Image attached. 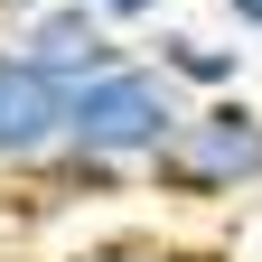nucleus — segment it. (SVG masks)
I'll use <instances>...</instances> for the list:
<instances>
[{
	"label": "nucleus",
	"mask_w": 262,
	"mask_h": 262,
	"mask_svg": "<svg viewBox=\"0 0 262 262\" xmlns=\"http://www.w3.org/2000/svg\"><path fill=\"white\" fill-rule=\"evenodd\" d=\"M178 122H187V84L159 56H122L66 94V159L103 178H150V159L178 141Z\"/></svg>",
	"instance_id": "1"
},
{
	"label": "nucleus",
	"mask_w": 262,
	"mask_h": 262,
	"mask_svg": "<svg viewBox=\"0 0 262 262\" xmlns=\"http://www.w3.org/2000/svg\"><path fill=\"white\" fill-rule=\"evenodd\" d=\"M150 187L178 196V206H234L262 187V103L244 94H215V103H187L178 141L150 159Z\"/></svg>",
	"instance_id": "2"
},
{
	"label": "nucleus",
	"mask_w": 262,
	"mask_h": 262,
	"mask_svg": "<svg viewBox=\"0 0 262 262\" xmlns=\"http://www.w3.org/2000/svg\"><path fill=\"white\" fill-rule=\"evenodd\" d=\"M56 150H66V84L19 38H0V169L38 178Z\"/></svg>",
	"instance_id": "3"
},
{
	"label": "nucleus",
	"mask_w": 262,
	"mask_h": 262,
	"mask_svg": "<svg viewBox=\"0 0 262 262\" xmlns=\"http://www.w3.org/2000/svg\"><path fill=\"white\" fill-rule=\"evenodd\" d=\"M10 38L38 56L66 94H75L84 75H103V66H122V56H131V47H122V28L103 19V0H47V10L28 19V28H10Z\"/></svg>",
	"instance_id": "4"
},
{
	"label": "nucleus",
	"mask_w": 262,
	"mask_h": 262,
	"mask_svg": "<svg viewBox=\"0 0 262 262\" xmlns=\"http://www.w3.org/2000/svg\"><path fill=\"white\" fill-rule=\"evenodd\" d=\"M150 56L187 84V103L244 94V47H225V38H196V28H169V19H159V28H150Z\"/></svg>",
	"instance_id": "5"
},
{
	"label": "nucleus",
	"mask_w": 262,
	"mask_h": 262,
	"mask_svg": "<svg viewBox=\"0 0 262 262\" xmlns=\"http://www.w3.org/2000/svg\"><path fill=\"white\" fill-rule=\"evenodd\" d=\"M66 262H196V253L159 244V234H113V244H84V253H66Z\"/></svg>",
	"instance_id": "6"
},
{
	"label": "nucleus",
	"mask_w": 262,
	"mask_h": 262,
	"mask_svg": "<svg viewBox=\"0 0 262 262\" xmlns=\"http://www.w3.org/2000/svg\"><path fill=\"white\" fill-rule=\"evenodd\" d=\"M103 19L122 28V38H150V28L169 19V0H103Z\"/></svg>",
	"instance_id": "7"
},
{
	"label": "nucleus",
	"mask_w": 262,
	"mask_h": 262,
	"mask_svg": "<svg viewBox=\"0 0 262 262\" xmlns=\"http://www.w3.org/2000/svg\"><path fill=\"white\" fill-rule=\"evenodd\" d=\"M215 10H225V19H234V28H244V38H262V0H215Z\"/></svg>",
	"instance_id": "8"
},
{
	"label": "nucleus",
	"mask_w": 262,
	"mask_h": 262,
	"mask_svg": "<svg viewBox=\"0 0 262 262\" xmlns=\"http://www.w3.org/2000/svg\"><path fill=\"white\" fill-rule=\"evenodd\" d=\"M38 10H47V0H0V28H28Z\"/></svg>",
	"instance_id": "9"
}]
</instances>
